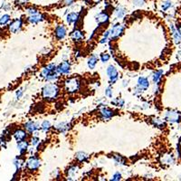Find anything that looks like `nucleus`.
Returning <instances> with one entry per match:
<instances>
[{
    "label": "nucleus",
    "instance_id": "f257e3e1",
    "mask_svg": "<svg viewBox=\"0 0 181 181\" xmlns=\"http://www.w3.org/2000/svg\"><path fill=\"white\" fill-rule=\"evenodd\" d=\"M60 94V87L56 83H48L42 89V97L47 101H54Z\"/></svg>",
    "mask_w": 181,
    "mask_h": 181
},
{
    "label": "nucleus",
    "instance_id": "f03ea898",
    "mask_svg": "<svg viewBox=\"0 0 181 181\" xmlns=\"http://www.w3.org/2000/svg\"><path fill=\"white\" fill-rule=\"evenodd\" d=\"M64 90L67 93H76L81 88V81L78 77H69L64 83Z\"/></svg>",
    "mask_w": 181,
    "mask_h": 181
},
{
    "label": "nucleus",
    "instance_id": "7ed1b4c3",
    "mask_svg": "<svg viewBox=\"0 0 181 181\" xmlns=\"http://www.w3.org/2000/svg\"><path fill=\"white\" fill-rule=\"evenodd\" d=\"M25 167L28 171H30L32 173L36 172L41 167V160L38 157H36L35 155H33L26 160Z\"/></svg>",
    "mask_w": 181,
    "mask_h": 181
},
{
    "label": "nucleus",
    "instance_id": "20e7f679",
    "mask_svg": "<svg viewBox=\"0 0 181 181\" xmlns=\"http://www.w3.org/2000/svg\"><path fill=\"white\" fill-rule=\"evenodd\" d=\"M125 27L122 24L116 23L112 25L111 28L110 29V39L111 41H116L118 40L124 33Z\"/></svg>",
    "mask_w": 181,
    "mask_h": 181
},
{
    "label": "nucleus",
    "instance_id": "39448f33",
    "mask_svg": "<svg viewBox=\"0 0 181 181\" xmlns=\"http://www.w3.org/2000/svg\"><path fill=\"white\" fill-rule=\"evenodd\" d=\"M106 73H107V75H108V78H109L110 84V85L115 84L117 83L118 79H119V72L116 69V67L112 64H110L106 69Z\"/></svg>",
    "mask_w": 181,
    "mask_h": 181
},
{
    "label": "nucleus",
    "instance_id": "423d86ee",
    "mask_svg": "<svg viewBox=\"0 0 181 181\" xmlns=\"http://www.w3.org/2000/svg\"><path fill=\"white\" fill-rule=\"evenodd\" d=\"M164 120L170 123H177L181 121V113L177 110H167L164 115Z\"/></svg>",
    "mask_w": 181,
    "mask_h": 181
},
{
    "label": "nucleus",
    "instance_id": "0eeeda50",
    "mask_svg": "<svg viewBox=\"0 0 181 181\" xmlns=\"http://www.w3.org/2000/svg\"><path fill=\"white\" fill-rule=\"evenodd\" d=\"M71 70H72V64H71L70 61H68V60H64V62H62L56 67V72L61 76L62 75H68L71 73Z\"/></svg>",
    "mask_w": 181,
    "mask_h": 181
},
{
    "label": "nucleus",
    "instance_id": "6e6552de",
    "mask_svg": "<svg viewBox=\"0 0 181 181\" xmlns=\"http://www.w3.org/2000/svg\"><path fill=\"white\" fill-rule=\"evenodd\" d=\"M94 18L98 25H100V26H105V25H108L110 22V15L106 11L98 13Z\"/></svg>",
    "mask_w": 181,
    "mask_h": 181
},
{
    "label": "nucleus",
    "instance_id": "1a4fd4ad",
    "mask_svg": "<svg viewBox=\"0 0 181 181\" xmlns=\"http://www.w3.org/2000/svg\"><path fill=\"white\" fill-rule=\"evenodd\" d=\"M117 114V111L114 110H111L108 107H102L100 109V117L103 120H108L114 117Z\"/></svg>",
    "mask_w": 181,
    "mask_h": 181
},
{
    "label": "nucleus",
    "instance_id": "9d476101",
    "mask_svg": "<svg viewBox=\"0 0 181 181\" xmlns=\"http://www.w3.org/2000/svg\"><path fill=\"white\" fill-rule=\"evenodd\" d=\"M67 35V28L64 25H58L54 29V36L56 40L63 41Z\"/></svg>",
    "mask_w": 181,
    "mask_h": 181
},
{
    "label": "nucleus",
    "instance_id": "9b49d317",
    "mask_svg": "<svg viewBox=\"0 0 181 181\" xmlns=\"http://www.w3.org/2000/svg\"><path fill=\"white\" fill-rule=\"evenodd\" d=\"M23 24L24 23H23L22 18H15V20H13L11 23H9V25H8V29L10 33H13V34L18 33L22 29Z\"/></svg>",
    "mask_w": 181,
    "mask_h": 181
},
{
    "label": "nucleus",
    "instance_id": "f8f14e48",
    "mask_svg": "<svg viewBox=\"0 0 181 181\" xmlns=\"http://www.w3.org/2000/svg\"><path fill=\"white\" fill-rule=\"evenodd\" d=\"M70 36H71V39L76 44L82 43L84 40V34L80 28H74V30L71 33Z\"/></svg>",
    "mask_w": 181,
    "mask_h": 181
},
{
    "label": "nucleus",
    "instance_id": "ddd939ff",
    "mask_svg": "<svg viewBox=\"0 0 181 181\" xmlns=\"http://www.w3.org/2000/svg\"><path fill=\"white\" fill-rule=\"evenodd\" d=\"M44 19H45V15L44 14H42L41 12H38V13L34 14V15H30L27 17L28 23H30L32 25H37V24L43 22Z\"/></svg>",
    "mask_w": 181,
    "mask_h": 181
},
{
    "label": "nucleus",
    "instance_id": "4468645a",
    "mask_svg": "<svg viewBox=\"0 0 181 181\" xmlns=\"http://www.w3.org/2000/svg\"><path fill=\"white\" fill-rule=\"evenodd\" d=\"M24 128L28 133L33 134L35 131H38L41 129V126L37 122H35L33 120H29V121H27L24 124Z\"/></svg>",
    "mask_w": 181,
    "mask_h": 181
},
{
    "label": "nucleus",
    "instance_id": "2eb2a0df",
    "mask_svg": "<svg viewBox=\"0 0 181 181\" xmlns=\"http://www.w3.org/2000/svg\"><path fill=\"white\" fill-rule=\"evenodd\" d=\"M56 67L57 66L54 64H49L45 65L44 67L42 68V70L40 72V77L44 79L47 75H49L50 74L55 72L56 71Z\"/></svg>",
    "mask_w": 181,
    "mask_h": 181
},
{
    "label": "nucleus",
    "instance_id": "dca6fc26",
    "mask_svg": "<svg viewBox=\"0 0 181 181\" xmlns=\"http://www.w3.org/2000/svg\"><path fill=\"white\" fill-rule=\"evenodd\" d=\"M13 136L15 139V140L18 141H22V140H25L28 138V132L26 130H24L22 129H16L14 132H13Z\"/></svg>",
    "mask_w": 181,
    "mask_h": 181
},
{
    "label": "nucleus",
    "instance_id": "f3484780",
    "mask_svg": "<svg viewBox=\"0 0 181 181\" xmlns=\"http://www.w3.org/2000/svg\"><path fill=\"white\" fill-rule=\"evenodd\" d=\"M29 146H30V143L28 141H26V140L17 142L16 148H17L19 153H20V156H25L28 152V150L30 148Z\"/></svg>",
    "mask_w": 181,
    "mask_h": 181
},
{
    "label": "nucleus",
    "instance_id": "a211bd4d",
    "mask_svg": "<svg viewBox=\"0 0 181 181\" xmlns=\"http://www.w3.org/2000/svg\"><path fill=\"white\" fill-rule=\"evenodd\" d=\"M78 170H79V167L78 166H76V165L70 166L65 171V175H66L67 179L68 180H74Z\"/></svg>",
    "mask_w": 181,
    "mask_h": 181
},
{
    "label": "nucleus",
    "instance_id": "6ab92c4d",
    "mask_svg": "<svg viewBox=\"0 0 181 181\" xmlns=\"http://www.w3.org/2000/svg\"><path fill=\"white\" fill-rule=\"evenodd\" d=\"M82 16L80 12H71L66 15V23L71 25H75V23L79 20V18Z\"/></svg>",
    "mask_w": 181,
    "mask_h": 181
},
{
    "label": "nucleus",
    "instance_id": "aec40b11",
    "mask_svg": "<svg viewBox=\"0 0 181 181\" xmlns=\"http://www.w3.org/2000/svg\"><path fill=\"white\" fill-rule=\"evenodd\" d=\"M137 86L141 89L143 91H146L150 88V81L147 77H144V76H140L138 78V81H137Z\"/></svg>",
    "mask_w": 181,
    "mask_h": 181
},
{
    "label": "nucleus",
    "instance_id": "412c9836",
    "mask_svg": "<svg viewBox=\"0 0 181 181\" xmlns=\"http://www.w3.org/2000/svg\"><path fill=\"white\" fill-rule=\"evenodd\" d=\"M54 128L56 130H58L59 132L64 133V132L68 131V130L71 129V123L65 122V121H61V122L56 123V124L54 126Z\"/></svg>",
    "mask_w": 181,
    "mask_h": 181
},
{
    "label": "nucleus",
    "instance_id": "4be33fe9",
    "mask_svg": "<svg viewBox=\"0 0 181 181\" xmlns=\"http://www.w3.org/2000/svg\"><path fill=\"white\" fill-rule=\"evenodd\" d=\"M163 74H164V71L162 69L155 71L151 74V79H152V82L154 83V84H160V82H161Z\"/></svg>",
    "mask_w": 181,
    "mask_h": 181
},
{
    "label": "nucleus",
    "instance_id": "5701e85b",
    "mask_svg": "<svg viewBox=\"0 0 181 181\" xmlns=\"http://www.w3.org/2000/svg\"><path fill=\"white\" fill-rule=\"evenodd\" d=\"M114 14L116 18L118 19H121L123 17H125L126 14H127V9L123 6V5H117L114 9Z\"/></svg>",
    "mask_w": 181,
    "mask_h": 181
},
{
    "label": "nucleus",
    "instance_id": "b1692460",
    "mask_svg": "<svg viewBox=\"0 0 181 181\" xmlns=\"http://www.w3.org/2000/svg\"><path fill=\"white\" fill-rule=\"evenodd\" d=\"M170 30H171V35H172V37H173V40L175 42V44H180L181 42V35L179 33L177 27L174 25H170Z\"/></svg>",
    "mask_w": 181,
    "mask_h": 181
},
{
    "label": "nucleus",
    "instance_id": "393cba45",
    "mask_svg": "<svg viewBox=\"0 0 181 181\" xmlns=\"http://www.w3.org/2000/svg\"><path fill=\"white\" fill-rule=\"evenodd\" d=\"M89 158H90V156H89L87 153L84 152V151H78V152L75 154V160H76L78 162H81V163L86 162V161L89 160Z\"/></svg>",
    "mask_w": 181,
    "mask_h": 181
},
{
    "label": "nucleus",
    "instance_id": "a878e982",
    "mask_svg": "<svg viewBox=\"0 0 181 181\" xmlns=\"http://www.w3.org/2000/svg\"><path fill=\"white\" fill-rule=\"evenodd\" d=\"M60 76H61V75L55 71V72L50 74L49 75H47V76L44 78V81L47 82V83H56V82L59 80Z\"/></svg>",
    "mask_w": 181,
    "mask_h": 181
},
{
    "label": "nucleus",
    "instance_id": "bb28decb",
    "mask_svg": "<svg viewBox=\"0 0 181 181\" xmlns=\"http://www.w3.org/2000/svg\"><path fill=\"white\" fill-rule=\"evenodd\" d=\"M97 63H98V57L95 54H91L87 60V65H88L89 69L93 70L96 67Z\"/></svg>",
    "mask_w": 181,
    "mask_h": 181
},
{
    "label": "nucleus",
    "instance_id": "cd10ccee",
    "mask_svg": "<svg viewBox=\"0 0 181 181\" xmlns=\"http://www.w3.org/2000/svg\"><path fill=\"white\" fill-rule=\"evenodd\" d=\"M151 123H152L155 127L160 128V129H163V128L166 127V122H165L163 120L159 119V118H155V117L152 118V119H151Z\"/></svg>",
    "mask_w": 181,
    "mask_h": 181
},
{
    "label": "nucleus",
    "instance_id": "c85d7f7f",
    "mask_svg": "<svg viewBox=\"0 0 181 181\" xmlns=\"http://www.w3.org/2000/svg\"><path fill=\"white\" fill-rule=\"evenodd\" d=\"M112 159L119 165H127V160L120 154H112Z\"/></svg>",
    "mask_w": 181,
    "mask_h": 181
},
{
    "label": "nucleus",
    "instance_id": "c756f323",
    "mask_svg": "<svg viewBox=\"0 0 181 181\" xmlns=\"http://www.w3.org/2000/svg\"><path fill=\"white\" fill-rule=\"evenodd\" d=\"M25 164V160L23 159H21L20 157L15 158V160H14V166L15 167V170L16 171H21V169H22V168H23V166Z\"/></svg>",
    "mask_w": 181,
    "mask_h": 181
},
{
    "label": "nucleus",
    "instance_id": "7c9ffc66",
    "mask_svg": "<svg viewBox=\"0 0 181 181\" xmlns=\"http://www.w3.org/2000/svg\"><path fill=\"white\" fill-rule=\"evenodd\" d=\"M51 128H52V125H51V122L49 121V120H44L42 123H41V130H42V131H44V132H48L50 130H51Z\"/></svg>",
    "mask_w": 181,
    "mask_h": 181
},
{
    "label": "nucleus",
    "instance_id": "2f4dec72",
    "mask_svg": "<svg viewBox=\"0 0 181 181\" xmlns=\"http://www.w3.org/2000/svg\"><path fill=\"white\" fill-rule=\"evenodd\" d=\"M111 104H113L114 106H118V107H123L124 104H125V101L124 100L121 98V97H118V98H115L114 100H111Z\"/></svg>",
    "mask_w": 181,
    "mask_h": 181
},
{
    "label": "nucleus",
    "instance_id": "473e14b6",
    "mask_svg": "<svg viewBox=\"0 0 181 181\" xmlns=\"http://www.w3.org/2000/svg\"><path fill=\"white\" fill-rule=\"evenodd\" d=\"M10 19H11V17H10L9 15H7V14L3 15L0 17V25H7V24L10 22Z\"/></svg>",
    "mask_w": 181,
    "mask_h": 181
},
{
    "label": "nucleus",
    "instance_id": "72a5a7b5",
    "mask_svg": "<svg viewBox=\"0 0 181 181\" xmlns=\"http://www.w3.org/2000/svg\"><path fill=\"white\" fill-rule=\"evenodd\" d=\"M171 6H172V2L170 0H165L161 3V9L163 11H167Z\"/></svg>",
    "mask_w": 181,
    "mask_h": 181
},
{
    "label": "nucleus",
    "instance_id": "f704fd0d",
    "mask_svg": "<svg viewBox=\"0 0 181 181\" xmlns=\"http://www.w3.org/2000/svg\"><path fill=\"white\" fill-rule=\"evenodd\" d=\"M100 59L101 63L106 64V63H108V62L110 61V54H108V53H102V54H100Z\"/></svg>",
    "mask_w": 181,
    "mask_h": 181
},
{
    "label": "nucleus",
    "instance_id": "c9c22d12",
    "mask_svg": "<svg viewBox=\"0 0 181 181\" xmlns=\"http://www.w3.org/2000/svg\"><path fill=\"white\" fill-rule=\"evenodd\" d=\"M41 142V140H40V139H39V137L38 136H35V135H34L33 137H32V139H31V141H30V144L33 146V147H36L39 143Z\"/></svg>",
    "mask_w": 181,
    "mask_h": 181
},
{
    "label": "nucleus",
    "instance_id": "e433bc0d",
    "mask_svg": "<svg viewBox=\"0 0 181 181\" xmlns=\"http://www.w3.org/2000/svg\"><path fill=\"white\" fill-rule=\"evenodd\" d=\"M25 11H26V13H27L28 15H34V14H36V13L40 12V11H39L37 8H35V6H28V7H26Z\"/></svg>",
    "mask_w": 181,
    "mask_h": 181
},
{
    "label": "nucleus",
    "instance_id": "4c0bfd02",
    "mask_svg": "<svg viewBox=\"0 0 181 181\" xmlns=\"http://www.w3.org/2000/svg\"><path fill=\"white\" fill-rule=\"evenodd\" d=\"M146 4V0H132V5L136 7H142Z\"/></svg>",
    "mask_w": 181,
    "mask_h": 181
},
{
    "label": "nucleus",
    "instance_id": "58836bf2",
    "mask_svg": "<svg viewBox=\"0 0 181 181\" xmlns=\"http://www.w3.org/2000/svg\"><path fill=\"white\" fill-rule=\"evenodd\" d=\"M105 96L109 99H112V96H113V90H112V87L111 86H108L106 89H105Z\"/></svg>",
    "mask_w": 181,
    "mask_h": 181
},
{
    "label": "nucleus",
    "instance_id": "ea45409f",
    "mask_svg": "<svg viewBox=\"0 0 181 181\" xmlns=\"http://www.w3.org/2000/svg\"><path fill=\"white\" fill-rule=\"evenodd\" d=\"M121 178H122V175H121V173H120V172H119V171H117V172H115V173L112 175V177H111L110 180H112V181L121 180Z\"/></svg>",
    "mask_w": 181,
    "mask_h": 181
},
{
    "label": "nucleus",
    "instance_id": "a19ab883",
    "mask_svg": "<svg viewBox=\"0 0 181 181\" xmlns=\"http://www.w3.org/2000/svg\"><path fill=\"white\" fill-rule=\"evenodd\" d=\"M15 2L19 6H25L28 3V0H15Z\"/></svg>",
    "mask_w": 181,
    "mask_h": 181
},
{
    "label": "nucleus",
    "instance_id": "79ce46f5",
    "mask_svg": "<svg viewBox=\"0 0 181 181\" xmlns=\"http://www.w3.org/2000/svg\"><path fill=\"white\" fill-rule=\"evenodd\" d=\"M36 107H37V112L43 113V111L44 110V104H43V103H38V104L36 105Z\"/></svg>",
    "mask_w": 181,
    "mask_h": 181
},
{
    "label": "nucleus",
    "instance_id": "37998d69",
    "mask_svg": "<svg viewBox=\"0 0 181 181\" xmlns=\"http://www.w3.org/2000/svg\"><path fill=\"white\" fill-rule=\"evenodd\" d=\"M23 94H24V90H23V89H19V90H16V92H15V98H16V99H20V98L23 96Z\"/></svg>",
    "mask_w": 181,
    "mask_h": 181
},
{
    "label": "nucleus",
    "instance_id": "c03bdc74",
    "mask_svg": "<svg viewBox=\"0 0 181 181\" xmlns=\"http://www.w3.org/2000/svg\"><path fill=\"white\" fill-rule=\"evenodd\" d=\"M76 0H64V5H66V6H70V5H72L74 2H75Z\"/></svg>",
    "mask_w": 181,
    "mask_h": 181
},
{
    "label": "nucleus",
    "instance_id": "a18cd8bd",
    "mask_svg": "<svg viewBox=\"0 0 181 181\" xmlns=\"http://www.w3.org/2000/svg\"><path fill=\"white\" fill-rule=\"evenodd\" d=\"M143 92V90H141V89H140L138 86H136L134 89H133V93L135 94V95H140V94H141Z\"/></svg>",
    "mask_w": 181,
    "mask_h": 181
},
{
    "label": "nucleus",
    "instance_id": "49530a36",
    "mask_svg": "<svg viewBox=\"0 0 181 181\" xmlns=\"http://www.w3.org/2000/svg\"><path fill=\"white\" fill-rule=\"evenodd\" d=\"M109 39H110L109 37H105V36H102V38H100V39L99 43H100V44H104L108 43Z\"/></svg>",
    "mask_w": 181,
    "mask_h": 181
},
{
    "label": "nucleus",
    "instance_id": "de8ad7c7",
    "mask_svg": "<svg viewBox=\"0 0 181 181\" xmlns=\"http://www.w3.org/2000/svg\"><path fill=\"white\" fill-rule=\"evenodd\" d=\"M54 178L55 179H59L60 177H61V174H60V170H58V169H56L54 172Z\"/></svg>",
    "mask_w": 181,
    "mask_h": 181
},
{
    "label": "nucleus",
    "instance_id": "09e8293b",
    "mask_svg": "<svg viewBox=\"0 0 181 181\" xmlns=\"http://www.w3.org/2000/svg\"><path fill=\"white\" fill-rule=\"evenodd\" d=\"M121 85H122V87L126 88V87L129 85V81H128V80H123V81H122V84H121Z\"/></svg>",
    "mask_w": 181,
    "mask_h": 181
},
{
    "label": "nucleus",
    "instance_id": "8fccbe9b",
    "mask_svg": "<svg viewBox=\"0 0 181 181\" xmlns=\"http://www.w3.org/2000/svg\"><path fill=\"white\" fill-rule=\"evenodd\" d=\"M176 27H177V29H178L179 33L180 34V35H181V24H177V25H176Z\"/></svg>",
    "mask_w": 181,
    "mask_h": 181
},
{
    "label": "nucleus",
    "instance_id": "3c124183",
    "mask_svg": "<svg viewBox=\"0 0 181 181\" xmlns=\"http://www.w3.org/2000/svg\"><path fill=\"white\" fill-rule=\"evenodd\" d=\"M100 1H101V0H93V2H94L95 4H99Z\"/></svg>",
    "mask_w": 181,
    "mask_h": 181
}]
</instances>
